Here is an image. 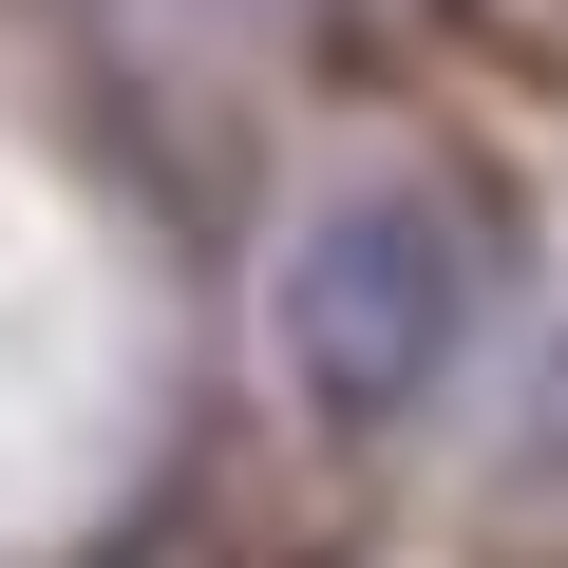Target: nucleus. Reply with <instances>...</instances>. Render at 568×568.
Listing matches in <instances>:
<instances>
[{
	"label": "nucleus",
	"mask_w": 568,
	"mask_h": 568,
	"mask_svg": "<svg viewBox=\"0 0 568 568\" xmlns=\"http://www.w3.org/2000/svg\"><path fill=\"white\" fill-rule=\"evenodd\" d=\"M417 342H436V227H361V246L323 265V379L379 398Z\"/></svg>",
	"instance_id": "1"
}]
</instances>
